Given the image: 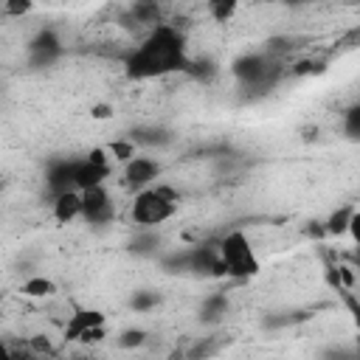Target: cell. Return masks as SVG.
Returning <instances> with one entry per match:
<instances>
[{
  "label": "cell",
  "instance_id": "1",
  "mask_svg": "<svg viewBox=\"0 0 360 360\" xmlns=\"http://www.w3.org/2000/svg\"><path fill=\"white\" fill-rule=\"evenodd\" d=\"M183 62V42L172 28H158L129 59V73L138 79L166 73Z\"/></svg>",
  "mask_w": 360,
  "mask_h": 360
},
{
  "label": "cell",
  "instance_id": "2",
  "mask_svg": "<svg viewBox=\"0 0 360 360\" xmlns=\"http://www.w3.org/2000/svg\"><path fill=\"white\" fill-rule=\"evenodd\" d=\"M219 259L225 262L228 267V276H236V278H248V276H256L259 273V259L248 242V236L242 231H233L222 239L219 245Z\"/></svg>",
  "mask_w": 360,
  "mask_h": 360
},
{
  "label": "cell",
  "instance_id": "3",
  "mask_svg": "<svg viewBox=\"0 0 360 360\" xmlns=\"http://www.w3.org/2000/svg\"><path fill=\"white\" fill-rule=\"evenodd\" d=\"M177 200L163 197L158 188H141L135 202H132V219L138 225H160L169 217H174Z\"/></svg>",
  "mask_w": 360,
  "mask_h": 360
},
{
  "label": "cell",
  "instance_id": "4",
  "mask_svg": "<svg viewBox=\"0 0 360 360\" xmlns=\"http://www.w3.org/2000/svg\"><path fill=\"white\" fill-rule=\"evenodd\" d=\"M124 180L132 186V188H149V183L158 177V163L149 160V158H132L124 163Z\"/></svg>",
  "mask_w": 360,
  "mask_h": 360
},
{
  "label": "cell",
  "instance_id": "5",
  "mask_svg": "<svg viewBox=\"0 0 360 360\" xmlns=\"http://www.w3.org/2000/svg\"><path fill=\"white\" fill-rule=\"evenodd\" d=\"M82 214L93 222L104 219L110 214V197L104 191V186H90V188H82Z\"/></svg>",
  "mask_w": 360,
  "mask_h": 360
},
{
  "label": "cell",
  "instance_id": "6",
  "mask_svg": "<svg viewBox=\"0 0 360 360\" xmlns=\"http://www.w3.org/2000/svg\"><path fill=\"white\" fill-rule=\"evenodd\" d=\"M79 214H82V194L73 191V188L59 191L56 200H53V219H56L59 225H68V222L76 219Z\"/></svg>",
  "mask_w": 360,
  "mask_h": 360
},
{
  "label": "cell",
  "instance_id": "7",
  "mask_svg": "<svg viewBox=\"0 0 360 360\" xmlns=\"http://www.w3.org/2000/svg\"><path fill=\"white\" fill-rule=\"evenodd\" d=\"M104 323V312L101 309H76L68 323H65V340H79V335L90 326H98Z\"/></svg>",
  "mask_w": 360,
  "mask_h": 360
},
{
  "label": "cell",
  "instance_id": "8",
  "mask_svg": "<svg viewBox=\"0 0 360 360\" xmlns=\"http://www.w3.org/2000/svg\"><path fill=\"white\" fill-rule=\"evenodd\" d=\"M112 166H96L90 160H82V163H73V183L82 188H90V186H101L107 180Z\"/></svg>",
  "mask_w": 360,
  "mask_h": 360
},
{
  "label": "cell",
  "instance_id": "9",
  "mask_svg": "<svg viewBox=\"0 0 360 360\" xmlns=\"http://www.w3.org/2000/svg\"><path fill=\"white\" fill-rule=\"evenodd\" d=\"M53 292H56V284L45 276H31L28 281H22V295L28 298H48Z\"/></svg>",
  "mask_w": 360,
  "mask_h": 360
},
{
  "label": "cell",
  "instance_id": "10",
  "mask_svg": "<svg viewBox=\"0 0 360 360\" xmlns=\"http://www.w3.org/2000/svg\"><path fill=\"white\" fill-rule=\"evenodd\" d=\"M205 8H208V14H211V20L228 22V20L236 14L239 0H205Z\"/></svg>",
  "mask_w": 360,
  "mask_h": 360
},
{
  "label": "cell",
  "instance_id": "11",
  "mask_svg": "<svg viewBox=\"0 0 360 360\" xmlns=\"http://www.w3.org/2000/svg\"><path fill=\"white\" fill-rule=\"evenodd\" d=\"M354 211H357L354 205H346V208L335 211V214L326 219V233H332V236H340V233H346V231H349V222H352V214H354Z\"/></svg>",
  "mask_w": 360,
  "mask_h": 360
},
{
  "label": "cell",
  "instance_id": "12",
  "mask_svg": "<svg viewBox=\"0 0 360 360\" xmlns=\"http://www.w3.org/2000/svg\"><path fill=\"white\" fill-rule=\"evenodd\" d=\"M107 155H110L112 160H118V163H127V160L135 158V146H132L129 141H112V143L107 146Z\"/></svg>",
  "mask_w": 360,
  "mask_h": 360
},
{
  "label": "cell",
  "instance_id": "13",
  "mask_svg": "<svg viewBox=\"0 0 360 360\" xmlns=\"http://www.w3.org/2000/svg\"><path fill=\"white\" fill-rule=\"evenodd\" d=\"M34 8V0H3V11L8 17H22Z\"/></svg>",
  "mask_w": 360,
  "mask_h": 360
},
{
  "label": "cell",
  "instance_id": "14",
  "mask_svg": "<svg viewBox=\"0 0 360 360\" xmlns=\"http://www.w3.org/2000/svg\"><path fill=\"white\" fill-rule=\"evenodd\" d=\"M143 340H146V332H143V329H129V332H124V335H121V340H118V343H121L124 349H129V346H141Z\"/></svg>",
  "mask_w": 360,
  "mask_h": 360
},
{
  "label": "cell",
  "instance_id": "15",
  "mask_svg": "<svg viewBox=\"0 0 360 360\" xmlns=\"http://www.w3.org/2000/svg\"><path fill=\"white\" fill-rule=\"evenodd\" d=\"M87 160L96 166H112V158H107V149H90Z\"/></svg>",
  "mask_w": 360,
  "mask_h": 360
},
{
  "label": "cell",
  "instance_id": "16",
  "mask_svg": "<svg viewBox=\"0 0 360 360\" xmlns=\"http://www.w3.org/2000/svg\"><path fill=\"white\" fill-rule=\"evenodd\" d=\"M338 276L343 278L346 287H354V273H352V267H338Z\"/></svg>",
  "mask_w": 360,
  "mask_h": 360
},
{
  "label": "cell",
  "instance_id": "17",
  "mask_svg": "<svg viewBox=\"0 0 360 360\" xmlns=\"http://www.w3.org/2000/svg\"><path fill=\"white\" fill-rule=\"evenodd\" d=\"M357 110H349V132H352V138H354V132H357Z\"/></svg>",
  "mask_w": 360,
  "mask_h": 360
},
{
  "label": "cell",
  "instance_id": "18",
  "mask_svg": "<svg viewBox=\"0 0 360 360\" xmlns=\"http://www.w3.org/2000/svg\"><path fill=\"white\" fill-rule=\"evenodd\" d=\"M31 343H34V349H37V352H51V346H48V340H42V338H34Z\"/></svg>",
  "mask_w": 360,
  "mask_h": 360
},
{
  "label": "cell",
  "instance_id": "19",
  "mask_svg": "<svg viewBox=\"0 0 360 360\" xmlns=\"http://www.w3.org/2000/svg\"><path fill=\"white\" fill-rule=\"evenodd\" d=\"M93 115H96V118H107V115H110V110H107V107H96V110H93Z\"/></svg>",
  "mask_w": 360,
  "mask_h": 360
},
{
  "label": "cell",
  "instance_id": "20",
  "mask_svg": "<svg viewBox=\"0 0 360 360\" xmlns=\"http://www.w3.org/2000/svg\"><path fill=\"white\" fill-rule=\"evenodd\" d=\"M0 357H8V349H6L3 343H0Z\"/></svg>",
  "mask_w": 360,
  "mask_h": 360
},
{
  "label": "cell",
  "instance_id": "21",
  "mask_svg": "<svg viewBox=\"0 0 360 360\" xmlns=\"http://www.w3.org/2000/svg\"><path fill=\"white\" fill-rule=\"evenodd\" d=\"M292 3H301V0H292Z\"/></svg>",
  "mask_w": 360,
  "mask_h": 360
}]
</instances>
